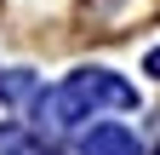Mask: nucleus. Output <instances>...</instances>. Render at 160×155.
<instances>
[{
  "mask_svg": "<svg viewBox=\"0 0 160 155\" xmlns=\"http://www.w3.org/2000/svg\"><path fill=\"white\" fill-rule=\"evenodd\" d=\"M97 104L132 109L137 92H132L126 81H114V75H103V69H92V75H69L57 92H46V98H40V121H46V126H74V121H86V109H97Z\"/></svg>",
  "mask_w": 160,
  "mask_h": 155,
  "instance_id": "1",
  "label": "nucleus"
},
{
  "mask_svg": "<svg viewBox=\"0 0 160 155\" xmlns=\"http://www.w3.org/2000/svg\"><path fill=\"white\" fill-rule=\"evenodd\" d=\"M86 155H137V138L126 126H97L86 138Z\"/></svg>",
  "mask_w": 160,
  "mask_h": 155,
  "instance_id": "2",
  "label": "nucleus"
},
{
  "mask_svg": "<svg viewBox=\"0 0 160 155\" xmlns=\"http://www.w3.org/2000/svg\"><path fill=\"white\" fill-rule=\"evenodd\" d=\"M143 69H149V75H160V46L149 52V63H143Z\"/></svg>",
  "mask_w": 160,
  "mask_h": 155,
  "instance_id": "3",
  "label": "nucleus"
}]
</instances>
